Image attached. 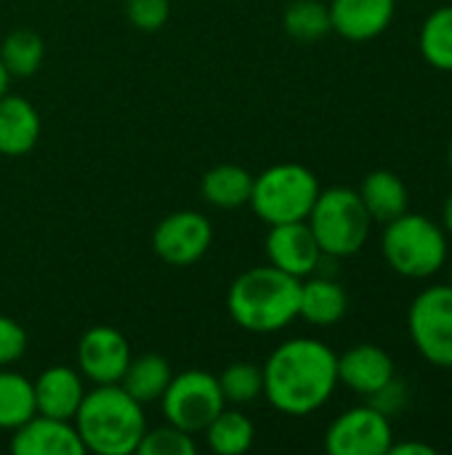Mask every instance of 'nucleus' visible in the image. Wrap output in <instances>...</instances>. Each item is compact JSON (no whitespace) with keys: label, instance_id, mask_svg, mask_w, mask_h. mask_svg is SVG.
<instances>
[{"label":"nucleus","instance_id":"obj_24","mask_svg":"<svg viewBox=\"0 0 452 455\" xmlns=\"http://www.w3.org/2000/svg\"><path fill=\"white\" fill-rule=\"evenodd\" d=\"M37 413L35 387L13 371H0V429L13 432Z\"/></svg>","mask_w":452,"mask_h":455},{"label":"nucleus","instance_id":"obj_1","mask_svg":"<svg viewBox=\"0 0 452 455\" xmlns=\"http://www.w3.org/2000/svg\"><path fill=\"white\" fill-rule=\"evenodd\" d=\"M264 371V397L285 416L320 411L338 387V355L320 339H290L280 344Z\"/></svg>","mask_w":452,"mask_h":455},{"label":"nucleus","instance_id":"obj_8","mask_svg":"<svg viewBox=\"0 0 452 455\" xmlns=\"http://www.w3.org/2000/svg\"><path fill=\"white\" fill-rule=\"evenodd\" d=\"M408 333L416 352L434 368H452V285L424 288L408 309Z\"/></svg>","mask_w":452,"mask_h":455},{"label":"nucleus","instance_id":"obj_19","mask_svg":"<svg viewBox=\"0 0 452 455\" xmlns=\"http://www.w3.org/2000/svg\"><path fill=\"white\" fill-rule=\"evenodd\" d=\"M360 197L373 219V224H389L394 221L397 216H402L410 205V192H408V184L402 181L400 173L394 171H386V168H378V171H370L362 184H360Z\"/></svg>","mask_w":452,"mask_h":455},{"label":"nucleus","instance_id":"obj_34","mask_svg":"<svg viewBox=\"0 0 452 455\" xmlns=\"http://www.w3.org/2000/svg\"><path fill=\"white\" fill-rule=\"evenodd\" d=\"M8 80H11V75H8V69L3 67V59H0V96L8 93Z\"/></svg>","mask_w":452,"mask_h":455},{"label":"nucleus","instance_id":"obj_29","mask_svg":"<svg viewBox=\"0 0 452 455\" xmlns=\"http://www.w3.org/2000/svg\"><path fill=\"white\" fill-rule=\"evenodd\" d=\"M125 16L141 32H157L170 19V0H125Z\"/></svg>","mask_w":452,"mask_h":455},{"label":"nucleus","instance_id":"obj_21","mask_svg":"<svg viewBox=\"0 0 452 455\" xmlns=\"http://www.w3.org/2000/svg\"><path fill=\"white\" fill-rule=\"evenodd\" d=\"M170 379H173V371H170L165 357H160V355H141V357L131 360L128 371L120 379V387L133 400H139L144 405V403L160 400L165 395Z\"/></svg>","mask_w":452,"mask_h":455},{"label":"nucleus","instance_id":"obj_2","mask_svg":"<svg viewBox=\"0 0 452 455\" xmlns=\"http://www.w3.org/2000/svg\"><path fill=\"white\" fill-rule=\"evenodd\" d=\"M72 421L85 453L91 451L96 455L136 453L147 432L141 403L133 400L120 384H99L85 392Z\"/></svg>","mask_w":452,"mask_h":455},{"label":"nucleus","instance_id":"obj_35","mask_svg":"<svg viewBox=\"0 0 452 455\" xmlns=\"http://www.w3.org/2000/svg\"><path fill=\"white\" fill-rule=\"evenodd\" d=\"M448 160H450V168H452V139H450V147H448Z\"/></svg>","mask_w":452,"mask_h":455},{"label":"nucleus","instance_id":"obj_20","mask_svg":"<svg viewBox=\"0 0 452 455\" xmlns=\"http://www.w3.org/2000/svg\"><path fill=\"white\" fill-rule=\"evenodd\" d=\"M253 173L245 171L242 165H232V163H224V165H216L210 168L205 176H202V197L216 205V208H224V211H234V208H242L250 203V192H253Z\"/></svg>","mask_w":452,"mask_h":455},{"label":"nucleus","instance_id":"obj_31","mask_svg":"<svg viewBox=\"0 0 452 455\" xmlns=\"http://www.w3.org/2000/svg\"><path fill=\"white\" fill-rule=\"evenodd\" d=\"M27 352V333L24 328L13 320L0 315V368L13 365L16 360H21Z\"/></svg>","mask_w":452,"mask_h":455},{"label":"nucleus","instance_id":"obj_17","mask_svg":"<svg viewBox=\"0 0 452 455\" xmlns=\"http://www.w3.org/2000/svg\"><path fill=\"white\" fill-rule=\"evenodd\" d=\"M40 139V115L21 99L3 93L0 96V155L21 157L35 149Z\"/></svg>","mask_w":452,"mask_h":455},{"label":"nucleus","instance_id":"obj_9","mask_svg":"<svg viewBox=\"0 0 452 455\" xmlns=\"http://www.w3.org/2000/svg\"><path fill=\"white\" fill-rule=\"evenodd\" d=\"M392 443V419L368 403L341 413L325 432V451L330 455H389Z\"/></svg>","mask_w":452,"mask_h":455},{"label":"nucleus","instance_id":"obj_16","mask_svg":"<svg viewBox=\"0 0 452 455\" xmlns=\"http://www.w3.org/2000/svg\"><path fill=\"white\" fill-rule=\"evenodd\" d=\"M35 387V405L40 416L72 421L83 397H85V384L83 373L67 365H53L32 381Z\"/></svg>","mask_w":452,"mask_h":455},{"label":"nucleus","instance_id":"obj_4","mask_svg":"<svg viewBox=\"0 0 452 455\" xmlns=\"http://www.w3.org/2000/svg\"><path fill=\"white\" fill-rule=\"evenodd\" d=\"M381 253L392 272L408 280H429L448 264L450 243L440 221L405 211L384 224Z\"/></svg>","mask_w":452,"mask_h":455},{"label":"nucleus","instance_id":"obj_33","mask_svg":"<svg viewBox=\"0 0 452 455\" xmlns=\"http://www.w3.org/2000/svg\"><path fill=\"white\" fill-rule=\"evenodd\" d=\"M442 229L448 232V237H452V192L442 205Z\"/></svg>","mask_w":452,"mask_h":455},{"label":"nucleus","instance_id":"obj_18","mask_svg":"<svg viewBox=\"0 0 452 455\" xmlns=\"http://www.w3.org/2000/svg\"><path fill=\"white\" fill-rule=\"evenodd\" d=\"M349 309V296L341 283L333 277H312L301 280V299H298V317L317 328H330L344 320Z\"/></svg>","mask_w":452,"mask_h":455},{"label":"nucleus","instance_id":"obj_23","mask_svg":"<svg viewBox=\"0 0 452 455\" xmlns=\"http://www.w3.org/2000/svg\"><path fill=\"white\" fill-rule=\"evenodd\" d=\"M418 51L429 67L452 72V5H440L426 16L418 32Z\"/></svg>","mask_w":452,"mask_h":455},{"label":"nucleus","instance_id":"obj_25","mask_svg":"<svg viewBox=\"0 0 452 455\" xmlns=\"http://www.w3.org/2000/svg\"><path fill=\"white\" fill-rule=\"evenodd\" d=\"M0 59L11 77H32L45 59V40L27 27L13 29L0 45Z\"/></svg>","mask_w":452,"mask_h":455},{"label":"nucleus","instance_id":"obj_10","mask_svg":"<svg viewBox=\"0 0 452 455\" xmlns=\"http://www.w3.org/2000/svg\"><path fill=\"white\" fill-rule=\"evenodd\" d=\"M213 243V224L197 211L168 213L152 232L155 253L170 267L197 264Z\"/></svg>","mask_w":452,"mask_h":455},{"label":"nucleus","instance_id":"obj_12","mask_svg":"<svg viewBox=\"0 0 452 455\" xmlns=\"http://www.w3.org/2000/svg\"><path fill=\"white\" fill-rule=\"evenodd\" d=\"M266 259L272 267L304 280L320 269L325 253L306 221H288V224L269 227Z\"/></svg>","mask_w":452,"mask_h":455},{"label":"nucleus","instance_id":"obj_22","mask_svg":"<svg viewBox=\"0 0 452 455\" xmlns=\"http://www.w3.org/2000/svg\"><path fill=\"white\" fill-rule=\"evenodd\" d=\"M208 448L218 455H242L253 448L256 427L253 421L240 411H221L208 427H205Z\"/></svg>","mask_w":452,"mask_h":455},{"label":"nucleus","instance_id":"obj_26","mask_svg":"<svg viewBox=\"0 0 452 455\" xmlns=\"http://www.w3.org/2000/svg\"><path fill=\"white\" fill-rule=\"evenodd\" d=\"M282 27L293 40L314 43L333 32L330 27V11L322 0H293L288 3L282 13Z\"/></svg>","mask_w":452,"mask_h":455},{"label":"nucleus","instance_id":"obj_30","mask_svg":"<svg viewBox=\"0 0 452 455\" xmlns=\"http://www.w3.org/2000/svg\"><path fill=\"white\" fill-rule=\"evenodd\" d=\"M368 400V405H373L378 413H384L386 419H397V416H402V411L408 408V403H410V389H408V384L400 379V376H394L389 384H384L378 392H373L370 397H365Z\"/></svg>","mask_w":452,"mask_h":455},{"label":"nucleus","instance_id":"obj_15","mask_svg":"<svg viewBox=\"0 0 452 455\" xmlns=\"http://www.w3.org/2000/svg\"><path fill=\"white\" fill-rule=\"evenodd\" d=\"M397 376L392 355L378 344H357L338 355V384L360 397H370Z\"/></svg>","mask_w":452,"mask_h":455},{"label":"nucleus","instance_id":"obj_3","mask_svg":"<svg viewBox=\"0 0 452 455\" xmlns=\"http://www.w3.org/2000/svg\"><path fill=\"white\" fill-rule=\"evenodd\" d=\"M301 280L266 264L242 272L229 293L226 309L248 333H277L298 317Z\"/></svg>","mask_w":452,"mask_h":455},{"label":"nucleus","instance_id":"obj_6","mask_svg":"<svg viewBox=\"0 0 452 455\" xmlns=\"http://www.w3.org/2000/svg\"><path fill=\"white\" fill-rule=\"evenodd\" d=\"M320 179L301 163H280L253 179L250 208L269 227L306 221L320 195Z\"/></svg>","mask_w":452,"mask_h":455},{"label":"nucleus","instance_id":"obj_14","mask_svg":"<svg viewBox=\"0 0 452 455\" xmlns=\"http://www.w3.org/2000/svg\"><path fill=\"white\" fill-rule=\"evenodd\" d=\"M11 451L16 455H83L85 445L72 421L35 413L13 429Z\"/></svg>","mask_w":452,"mask_h":455},{"label":"nucleus","instance_id":"obj_7","mask_svg":"<svg viewBox=\"0 0 452 455\" xmlns=\"http://www.w3.org/2000/svg\"><path fill=\"white\" fill-rule=\"evenodd\" d=\"M160 403L165 421L189 435L205 432V427L226 408L218 376L200 368L176 373Z\"/></svg>","mask_w":452,"mask_h":455},{"label":"nucleus","instance_id":"obj_5","mask_svg":"<svg viewBox=\"0 0 452 455\" xmlns=\"http://www.w3.org/2000/svg\"><path fill=\"white\" fill-rule=\"evenodd\" d=\"M306 224L312 227L322 253L330 259L360 253L373 229V219L360 192L349 187L320 189Z\"/></svg>","mask_w":452,"mask_h":455},{"label":"nucleus","instance_id":"obj_27","mask_svg":"<svg viewBox=\"0 0 452 455\" xmlns=\"http://www.w3.org/2000/svg\"><path fill=\"white\" fill-rule=\"evenodd\" d=\"M226 403L248 405L264 395V371L256 363H232L218 376Z\"/></svg>","mask_w":452,"mask_h":455},{"label":"nucleus","instance_id":"obj_32","mask_svg":"<svg viewBox=\"0 0 452 455\" xmlns=\"http://www.w3.org/2000/svg\"><path fill=\"white\" fill-rule=\"evenodd\" d=\"M389 455H437V448L434 445H426V443L408 440V443H392Z\"/></svg>","mask_w":452,"mask_h":455},{"label":"nucleus","instance_id":"obj_36","mask_svg":"<svg viewBox=\"0 0 452 455\" xmlns=\"http://www.w3.org/2000/svg\"><path fill=\"white\" fill-rule=\"evenodd\" d=\"M450 285H452V264H450Z\"/></svg>","mask_w":452,"mask_h":455},{"label":"nucleus","instance_id":"obj_28","mask_svg":"<svg viewBox=\"0 0 452 455\" xmlns=\"http://www.w3.org/2000/svg\"><path fill=\"white\" fill-rule=\"evenodd\" d=\"M139 455H194L197 453V443L194 435L168 424L160 429H147L139 448Z\"/></svg>","mask_w":452,"mask_h":455},{"label":"nucleus","instance_id":"obj_13","mask_svg":"<svg viewBox=\"0 0 452 455\" xmlns=\"http://www.w3.org/2000/svg\"><path fill=\"white\" fill-rule=\"evenodd\" d=\"M330 27L352 43L381 37L397 13V0H330Z\"/></svg>","mask_w":452,"mask_h":455},{"label":"nucleus","instance_id":"obj_11","mask_svg":"<svg viewBox=\"0 0 452 455\" xmlns=\"http://www.w3.org/2000/svg\"><path fill=\"white\" fill-rule=\"evenodd\" d=\"M133 355L128 339L109 325H96L80 336L77 344V371L83 379L99 384H120Z\"/></svg>","mask_w":452,"mask_h":455}]
</instances>
